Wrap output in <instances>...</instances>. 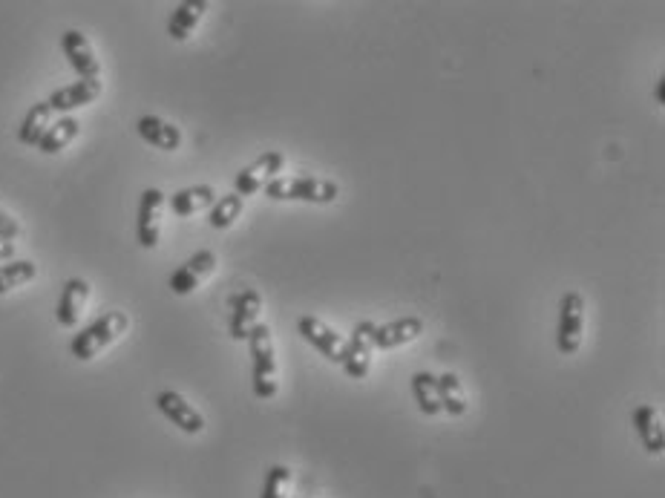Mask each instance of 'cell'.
<instances>
[{
  "label": "cell",
  "mask_w": 665,
  "mask_h": 498,
  "mask_svg": "<svg viewBox=\"0 0 665 498\" xmlns=\"http://www.w3.org/2000/svg\"><path fill=\"white\" fill-rule=\"evenodd\" d=\"M262 314V297L260 291L245 288L231 297V337L234 340H248V334L254 332V326L260 323Z\"/></svg>",
  "instance_id": "7c38bea8"
},
{
  "label": "cell",
  "mask_w": 665,
  "mask_h": 498,
  "mask_svg": "<svg viewBox=\"0 0 665 498\" xmlns=\"http://www.w3.org/2000/svg\"><path fill=\"white\" fill-rule=\"evenodd\" d=\"M162 211H165V193L159 188H147L139 202V222H136V234L142 248H156L162 237Z\"/></svg>",
  "instance_id": "ba28073f"
},
{
  "label": "cell",
  "mask_w": 665,
  "mask_h": 498,
  "mask_svg": "<svg viewBox=\"0 0 665 498\" xmlns=\"http://www.w3.org/2000/svg\"><path fill=\"white\" fill-rule=\"evenodd\" d=\"M61 49H64V55H67V61H70V67L81 78H87V81H98V75H101V64H98V58H95L93 44L87 41V35L84 32H78V29H67L64 35H61Z\"/></svg>",
  "instance_id": "8fae6325"
},
{
  "label": "cell",
  "mask_w": 665,
  "mask_h": 498,
  "mask_svg": "<svg viewBox=\"0 0 665 498\" xmlns=\"http://www.w3.org/2000/svg\"><path fill=\"white\" fill-rule=\"evenodd\" d=\"M582 337H585V297L579 291H568L559 300V326H556L559 355H576L582 349Z\"/></svg>",
  "instance_id": "277c9868"
},
{
  "label": "cell",
  "mask_w": 665,
  "mask_h": 498,
  "mask_svg": "<svg viewBox=\"0 0 665 498\" xmlns=\"http://www.w3.org/2000/svg\"><path fill=\"white\" fill-rule=\"evenodd\" d=\"M216 265H219V260H216L214 251H196L188 262H182V265L170 274V291L179 294V297H188V294H193L199 285L214 274Z\"/></svg>",
  "instance_id": "52a82bcc"
},
{
  "label": "cell",
  "mask_w": 665,
  "mask_h": 498,
  "mask_svg": "<svg viewBox=\"0 0 665 498\" xmlns=\"http://www.w3.org/2000/svg\"><path fill=\"white\" fill-rule=\"evenodd\" d=\"M21 237V225L12 219V216L6 214V211H0V239H6V242H12V239Z\"/></svg>",
  "instance_id": "4316f807"
},
{
  "label": "cell",
  "mask_w": 665,
  "mask_h": 498,
  "mask_svg": "<svg viewBox=\"0 0 665 498\" xmlns=\"http://www.w3.org/2000/svg\"><path fill=\"white\" fill-rule=\"evenodd\" d=\"M438 398H441V409H444L450 418H461V415H467V409H470L464 383H461V378H458L455 372L438 375Z\"/></svg>",
  "instance_id": "ffe728a7"
},
{
  "label": "cell",
  "mask_w": 665,
  "mask_h": 498,
  "mask_svg": "<svg viewBox=\"0 0 665 498\" xmlns=\"http://www.w3.org/2000/svg\"><path fill=\"white\" fill-rule=\"evenodd\" d=\"M634 429L640 435L642 447L648 455H663L665 452V427L660 409L651 404L634 409Z\"/></svg>",
  "instance_id": "2e32d148"
},
{
  "label": "cell",
  "mask_w": 665,
  "mask_h": 498,
  "mask_svg": "<svg viewBox=\"0 0 665 498\" xmlns=\"http://www.w3.org/2000/svg\"><path fill=\"white\" fill-rule=\"evenodd\" d=\"M156 406H159V412L165 415L167 421H170L173 427L182 429V432H188V435L205 432V418H202V412H199L193 404H188L179 392H173V389L159 392V395H156Z\"/></svg>",
  "instance_id": "30bf717a"
},
{
  "label": "cell",
  "mask_w": 665,
  "mask_h": 498,
  "mask_svg": "<svg viewBox=\"0 0 665 498\" xmlns=\"http://www.w3.org/2000/svg\"><path fill=\"white\" fill-rule=\"evenodd\" d=\"M265 196L274 202H311V205H332L340 196V188L332 179L320 176H277L268 182Z\"/></svg>",
  "instance_id": "3957f363"
},
{
  "label": "cell",
  "mask_w": 665,
  "mask_h": 498,
  "mask_svg": "<svg viewBox=\"0 0 665 498\" xmlns=\"http://www.w3.org/2000/svg\"><path fill=\"white\" fill-rule=\"evenodd\" d=\"M101 81H87V78H81V81H75L70 87H61V90H55V93L49 95V110L52 113H72V110H78V107H87V104H93L95 98L101 95Z\"/></svg>",
  "instance_id": "9a60e30c"
},
{
  "label": "cell",
  "mask_w": 665,
  "mask_h": 498,
  "mask_svg": "<svg viewBox=\"0 0 665 498\" xmlns=\"http://www.w3.org/2000/svg\"><path fill=\"white\" fill-rule=\"evenodd\" d=\"M412 392H415V404L418 409L427 415V418H435L441 415V398H438V375L432 372H415L412 375Z\"/></svg>",
  "instance_id": "7402d4cb"
},
{
  "label": "cell",
  "mask_w": 665,
  "mask_h": 498,
  "mask_svg": "<svg viewBox=\"0 0 665 498\" xmlns=\"http://www.w3.org/2000/svg\"><path fill=\"white\" fill-rule=\"evenodd\" d=\"M52 124V110H49L47 101H38L29 107L26 119L21 121V130H18V142L26 144V147H38V142L44 139V133Z\"/></svg>",
  "instance_id": "44dd1931"
},
{
  "label": "cell",
  "mask_w": 665,
  "mask_h": 498,
  "mask_svg": "<svg viewBox=\"0 0 665 498\" xmlns=\"http://www.w3.org/2000/svg\"><path fill=\"white\" fill-rule=\"evenodd\" d=\"M205 12H208L205 0H185V3H179L173 9L170 21H167V35L173 41H188L190 35H193V29L205 18Z\"/></svg>",
  "instance_id": "ac0fdd59"
},
{
  "label": "cell",
  "mask_w": 665,
  "mask_h": 498,
  "mask_svg": "<svg viewBox=\"0 0 665 498\" xmlns=\"http://www.w3.org/2000/svg\"><path fill=\"white\" fill-rule=\"evenodd\" d=\"M78 133H81V124H78V119H72V116L52 121L49 130L44 133V139L38 142V150L47 153V156H55V153H61Z\"/></svg>",
  "instance_id": "603a6c76"
},
{
  "label": "cell",
  "mask_w": 665,
  "mask_h": 498,
  "mask_svg": "<svg viewBox=\"0 0 665 498\" xmlns=\"http://www.w3.org/2000/svg\"><path fill=\"white\" fill-rule=\"evenodd\" d=\"M248 349L254 360V395L260 401H271L280 392V366H277V346L274 334L265 323H257L248 334Z\"/></svg>",
  "instance_id": "6da1fadb"
},
{
  "label": "cell",
  "mask_w": 665,
  "mask_h": 498,
  "mask_svg": "<svg viewBox=\"0 0 665 498\" xmlns=\"http://www.w3.org/2000/svg\"><path fill=\"white\" fill-rule=\"evenodd\" d=\"M297 329L303 334V340L311 343L317 352L323 357H329L332 363H343V349H346V340H343V334H337L329 326V323H323L320 317H311V314H303L300 320H297Z\"/></svg>",
  "instance_id": "9c48e42d"
},
{
  "label": "cell",
  "mask_w": 665,
  "mask_h": 498,
  "mask_svg": "<svg viewBox=\"0 0 665 498\" xmlns=\"http://www.w3.org/2000/svg\"><path fill=\"white\" fill-rule=\"evenodd\" d=\"M90 300V283L81 280V277H72L64 283V291H61V300H58V309H55V317L64 329H75L81 314H84V306Z\"/></svg>",
  "instance_id": "5bb4252c"
},
{
  "label": "cell",
  "mask_w": 665,
  "mask_h": 498,
  "mask_svg": "<svg viewBox=\"0 0 665 498\" xmlns=\"http://www.w3.org/2000/svg\"><path fill=\"white\" fill-rule=\"evenodd\" d=\"M214 202L216 190L211 188V185H193V188L176 190V193L170 196V211L176 216H182V219H188V216L199 214V211L214 208Z\"/></svg>",
  "instance_id": "d6986e66"
},
{
  "label": "cell",
  "mask_w": 665,
  "mask_h": 498,
  "mask_svg": "<svg viewBox=\"0 0 665 498\" xmlns=\"http://www.w3.org/2000/svg\"><path fill=\"white\" fill-rule=\"evenodd\" d=\"M127 329H130V317H127L124 311H107L104 317H98L95 323H90L87 329H81V332L72 337V357L81 360V363L93 360V357L101 355L107 346H113Z\"/></svg>",
  "instance_id": "7a4b0ae2"
},
{
  "label": "cell",
  "mask_w": 665,
  "mask_h": 498,
  "mask_svg": "<svg viewBox=\"0 0 665 498\" xmlns=\"http://www.w3.org/2000/svg\"><path fill=\"white\" fill-rule=\"evenodd\" d=\"M427 329V323L421 317H401V320H392V323H383V326H375L372 332V343L380 352H389V349H398V346H406L412 340H418Z\"/></svg>",
  "instance_id": "4fadbf2b"
},
{
  "label": "cell",
  "mask_w": 665,
  "mask_h": 498,
  "mask_svg": "<svg viewBox=\"0 0 665 498\" xmlns=\"http://www.w3.org/2000/svg\"><path fill=\"white\" fill-rule=\"evenodd\" d=\"M0 260H15V242H6V239H0Z\"/></svg>",
  "instance_id": "83f0119b"
},
{
  "label": "cell",
  "mask_w": 665,
  "mask_h": 498,
  "mask_svg": "<svg viewBox=\"0 0 665 498\" xmlns=\"http://www.w3.org/2000/svg\"><path fill=\"white\" fill-rule=\"evenodd\" d=\"M372 332H375V323H372V320H363V323H357L355 329H352V337L346 340L343 369H346L349 378L363 380L372 372V355H375Z\"/></svg>",
  "instance_id": "8992f818"
},
{
  "label": "cell",
  "mask_w": 665,
  "mask_h": 498,
  "mask_svg": "<svg viewBox=\"0 0 665 498\" xmlns=\"http://www.w3.org/2000/svg\"><path fill=\"white\" fill-rule=\"evenodd\" d=\"M288 487H291V470L283 464H274L268 473H265V484H262L260 498H285L288 496Z\"/></svg>",
  "instance_id": "484cf974"
},
{
  "label": "cell",
  "mask_w": 665,
  "mask_h": 498,
  "mask_svg": "<svg viewBox=\"0 0 665 498\" xmlns=\"http://www.w3.org/2000/svg\"><path fill=\"white\" fill-rule=\"evenodd\" d=\"M136 130L142 136L144 142L156 150H165V153H173L182 147V130L170 121L159 119V116H142L136 121Z\"/></svg>",
  "instance_id": "e0dca14e"
},
{
  "label": "cell",
  "mask_w": 665,
  "mask_h": 498,
  "mask_svg": "<svg viewBox=\"0 0 665 498\" xmlns=\"http://www.w3.org/2000/svg\"><path fill=\"white\" fill-rule=\"evenodd\" d=\"M285 167V156L277 150H268L262 153L257 162H251L248 167H242L237 176H234V193L237 196H254L260 190L268 188V182H274Z\"/></svg>",
  "instance_id": "5b68a950"
},
{
  "label": "cell",
  "mask_w": 665,
  "mask_h": 498,
  "mask_svg": "<svg viewBox=\"0 0 665 498\" xmlns=\"http://www.w3.org/2000/svg\"><path fill=\"white\" fill-rule=\"evenodd\" d=\"M35 274H38V265L29 260H12L6 262V265H0V297L9 294L12 288L32 283Z\"/></svg>",
  "instance_id": "d4e9b609"
},
{
  "label": "cell",
  "mask_w": 665,
  "mask_h": 498,
  "mask_svg": "<svg viewBox=\"0 0 665 498\" xmlns=\"http://www.w3.org/2000/svg\"><path fill=\"white\" fill-rule=\"evenodd\" d=\"M242 211H245V199L237 196V193H225V196H219L214 202V208L208 214V222H211L214 231H228L242 216Z\"/></svg>",
  "instance_id": "cb8c5ba5"
}]
</instances>
